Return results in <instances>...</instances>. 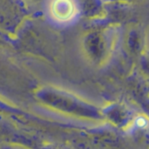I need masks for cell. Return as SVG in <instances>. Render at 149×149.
Instances as JSON below:
<instances>
[{"label":"cell","instance_id":"obj_1","mask_svg":"<svg viewBox=\"0 0 149 149\" xmlns=\"http://www.w3.org/2000/svg\"><path fill=\"white\" fill-rule=\"evenodd\" d=\"M52 17L58 22L71 21L77 13V7L73 0H52L50 4Z\"/></svg>","mask_w":149,"mask_h":149},{"label":"cell","instance_id":"obj_2","mask_svg":"<svg viewBox=\"0 0 149 149\" xmlns=\"http://www.w3.org/2000/svg\"><path fill=\"white\" fill-rule=\"evenodd\" d=\"M136 125H137L139 127L145 128V127H148V120H147L144 117H139V118H137V120H136Z\"/></svg>","mask_w":149,"mask_h":149}]
</instances>
